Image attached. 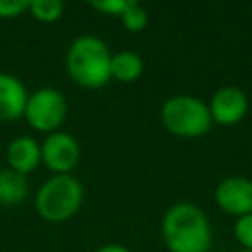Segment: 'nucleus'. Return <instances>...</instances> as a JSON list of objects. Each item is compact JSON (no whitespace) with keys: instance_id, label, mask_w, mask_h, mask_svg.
Segmentation results:
<instances>
[{"instance_id":"16","label":"nucleus","mask_w":252,"mask_h":252,"mask_svg":"<svg viewBox=\"0 0 252 252\" xmlns=\"http://www.w3.org/2000/svg\"><path fill=\"white\" fill-rule=\"evenodd\" d=\"M30 0H0V18L12 20L28 12Z\"/></svg>"},{"instance_id":"7","label":"nucleus","mask_w":252,"mask_h":252,"mask_svg":"<svg viewBox=\"0 0 252 252\" xmlns=\"http://www.w3.org/2000/svg\"><path fill=\"white\" fill-rule=\"evenodd\" d=\"M215 203L234 217L252 215V179L240 175L220 179L215 187Z\"/></svg>"},{"instance_id":"2","label":"nucleus","mask_w":252,"mask_h":252,"mask_svg":"<svg viewBox=\"0 0 252 252\" xmlns=\"http://www.w3.org/2000/svg\"><path fill=\"white\" fill-rule=\"evenodd\" d=\"M110 57L112 51L102 37L83 33L67 49V73L83 89H100L110 81Z\"/></svg>"},{"instance_id":"6","label":"nucleus","mask_w":252,"mask_h":252,"mask_svg":"<svg viewBox=\"0 0 252 252\" xmlns=\"http://www.w3.org/2000/svg\"><path fill=\"white\" fill-rule=\"evenodd\" d=\"M39 146H41V163L53 175L71 173L81 159L79 140L65 130L45 134Z\"/></svg>"},{"instance_id":"8","label":"nucleus","mask_w":252,"mask_h":252,"mask_svg":"<svg viewBox=\"0 0 252 252\" xmlns=\"http://www.w3.org/2000/svg\"><path fill=\"white\" fill-rule=\"evenodd\" d=\"M209 110L213 122L220 126H232L240 122L248 110V96L240 87L226 85L213 93L209 100Z\"/></svg>"},{"instance_id":"10","label":"nucleus","mask_w":252,"mask_h":252,"mask_svg":"<svg viewBox=\"0 0 252 252\" xmlns=\"http://www.w3.org/2000/svg\"><path fill=\"white\" fill-rule=\"evenodd\" d=\"M6 161H8L10 169H14L22 175L32 173L41 163L39 142L32 136H26V134L12 138L6 146Z\"/></svg>"},{"instance_id":"15","label":"nucleus","mask_w":252,"mask_h":252,"mask_svg":"<svg viewBox=\"0 0 252 252\" xmlns=\"http://www.w3.org/2000/svg\"><path fill=\"white\" fill-rule=\"evenodd\" d=\"M234 236L242 248L252 250V215L238 217L234 222Z\"/></svg>"},{"instance_id":"17","label":"nucleus","mask_w":252,"mask_h":252,"mask_svg":"<svg viewBox=\"0 0 252 252\" xmlns=\"http://www.w3.org/2000/svg\"><path fill=\"white\" fill-rule=\"evenodd\" d=\"M126 2L128 0H96V2H91V8L106 14V16H116L120 18V14L124 12L126 8Z\"/></svg>"},{"instance_id":"18","label":"nucleus","mask_w":252,"mask_h":252,"mask_svg":"<svg viewBox=\"0 0 252 252\" xmlns=\"http://www.w3.org/2000/svg\"><path fill=\"white\" fill-rule=\"evenodd\" d=\"M94 252H132L128 246L120 244V242H108V244H102L98 246Z\"/></svg>"},{"instance_id":"1","label":"nucleus","mask_w":252,"mask_h":252,"mask_svg":"<svg viewBox=\"0 0 252 252\" xmlns=\"http://www.w3.org/2000/svg\"><path fill=\"white\" fill-rule=\"evenodd\" d=\"M161 238L169 252H209L213 228L199 205L179 201L161 219Z\"/></svg>"},{"instance_id":"3","label":"nucleus","mask_w":252,"mask_h":252,"mask_svg":"<svg viewBox=\"0 0 252 252\" xmlns=\"http://www.w3.org/2000/svg\"><path fill=\"white\" fill-rule=\"evenodd\" d=\"M83 197H85L83 183L71 173H61L47 177L37 187L33 205L43 220L63 222L69 220L81 209Z\"/></svg>"},{"instance_id":"19","label":"nucleus","mask_w":252,"mask_h":252,"mask_svg":"<svg viewBox=\"0 0 252 252\" xmlns=\"http://www.w3.org/2000/svg\"><path fill=\"white\" fill-rule=\"evenodd\" d=\"M238 252H252V250H246V248H240Z\"/></svg>"},{"instance_id":"13","label":"nucleus","mask_w":252,"mask_h":252,"mask_svg":"<svg viewBox=\"0 0 252 252\" xmlns=\"http://www.w3.org/2000/svg\"><path fill=\"white\" fill-rule=\"evenodd\" d=\"M28 12L32 14L33 20L41 24H53L63 16L65 4L59 0H30Z\"/></svg>"},{"instance_id":"9","label":"nucleus","mask_w":252,"mask_h":252,"mask_svg":"<svg viewBox=\"0 0 252 252\" xmlns=\"http://www.w3.org/2000/svg\"><path fill=\"white\" fill-rule=\"evenodd\" d=\"M28 96L30 93L20 77L0 71V120H16L24 116Z\"/></svg>"},{"instance_id":"12","label":"nucleus","mask_w":252,"mask_h":252,"mask_svg":"<svg viewBox=\"0 0 252 252\" xmlns=\"http://www.w3.org/2000/svg\"><path fill=\"white\" fill-rule=\"evenodd\" d=\"M30 191L28 175H22L10 167L0 169V207L20 205Z\"/></svg>"},{"instance_id":"4","label":"nucleus","mask_w":252,"mask_h":252,"mask_svg":"<svg viewBox=\"0 0 252 252\" xmlns=\"http://www.w3.org/2000/svg\"><path fill=\"white\" fill-rule=\"evenodd\" d=\"M163 128L179 138H199L213 126L209 104L193 94H173L159 108Z\"/></svg>"},{"instance_id":"14","label":"nucleus","mask_w":252,"mask_h":252,"mask_svg":"<svg viewBox=\"0 0 252 252\" xmlns=\"http://www.w3.org/2000/svg\"><path fill=\"white\" fill-rule=\"evenodd\" d=\"M120 22L128 32H142L148 26V10L140 2L128 0L124 12L120 14Z\"/></svg>"},{"instance_id":"5","label":"nucleus","mask_w":252,"mask_h":252,"mask_svg":"<svg viewBox=\"0 0 252 252\" xmlns=\"http://www.w3.org/2000/svg\"><path fill=\"white\" fill-rule=\"evenodd\" d=\"M24 118L37 132H57L67 118V98L55 87H39L28 96Z\"/></svg>"},{"instance_id":"11","label":"nucleus","mask_w":252,"mask_h":252,"mask_svg":"<svg viewBox=\"0 0 252 252\" xmlns=\"http://www.w3.org/2000/svg\"><path fill=\"white\" fill-rule=\"evenodd\" d=\"M144 73V59L140 53L122 49L110 57V79L118 83H136Z\"/></svg>"}]
</instances>
